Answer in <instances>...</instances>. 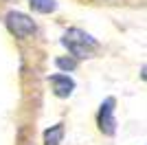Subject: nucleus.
Masks as SVG:
<instances>
[{"mask_svg": "<svg viewBox=\"0 0 147 145\" xmlns=\"http://www.w3.org/2000/svg\"><path fill=\"white\" fill-rule=\"evenodd\" d=\"M31 7L35 11H42V13H51L57 9V2L55 0H31Z\"/></svg>", "mask_w": 147, "mask_h": 145, "instance_id": "423d86ee", "label": "nucleus"}, {"mask_svg": "<svg viewBox=\"0 0 147 145\" xmlns=\"http://www.w3.org/2000/svg\"><path fill=\"white\" fill-rule=\"evenodd\" d=\"M61 139H64V125H61V123L49 127V130L44 132V145H59Z\"/></svg>", "mask_w": 147, "mask_h": 145, "instance_id": "39448f33", "label": "nucleus"}, {"mask_svg": "<svg viewBox=\"0 0 147 145\" xmlns=\"http://www.w3.org/2000/svg\"><path fill=\"white\" fill-rule=\"evenodd\" d=\"M55 64H57V68H61V70H73V68L77 66V62H75V60H68V57H59Z\"/></svg>", "mask_w": 147, "mask_h": 145, "instance_id": "0eeeda50", "label": "nucleus"}, {"mask_svg": "<svg viewBox=\"0 0 147 145\" xmlns=\"http://www.w3.org/2000/svg\"><path fill=\"white\" fill-rule=\"evenodd\" d=\"M7 26L16 37H31L35 33V22L26 16V13H20V11H9L7 13Z\"/></svg>", "mask_w": 147, "mask_h": 145, "instance_id": "f03ea898", "label": "nucleus"}, {"mask_svg": "<svg viewBox=\"0 0 147 145\" xmlns=\"http://www.w3.org/2000/svg\"><path fill=\"white\" fill-rule=\"evenodd\" d=\"M61 44L68 48V53L75 55L77 60H84L92 53V48H97V40L90 37L86 31L81 29H68L61 37Z\"/></svg>", "mask_w": 147, "mask_h": 145, "instance_id": "f257e3e1", "label": "nucleus"}, {"mask_svg": "<svg viewBox=\"0 0 147 145\" xmlns=\"http://www.w3.org/2000/svg\"><path fill=\"white\" fill-rule=\"evenodd\" d=\"M51 84H53V90H55V95L57 97H70L73 95V90H75V81L68 75H53L51 77Z\"/></svg>", "mask_w": 147, "mask_h": 145, "instance_id": "20e7f679", "label": "nucleus"}, {"mask_svg": "<svg viewBox=\"0 0 147 145\" xmlns=\"http://www.w3.org/2000/svg\"><path fill=\"white\" fill-rule=\"evenodd\" d=\"M97 123H99V130H101L103 134H108V136L114 134V130H117V121H114V99H112V97L101 103Z\"/></svg>", "mask_w": 147, "mask_h": 145, "instance_id": "7ed1b4c3", "label": "nucleus"}]
</instances>
